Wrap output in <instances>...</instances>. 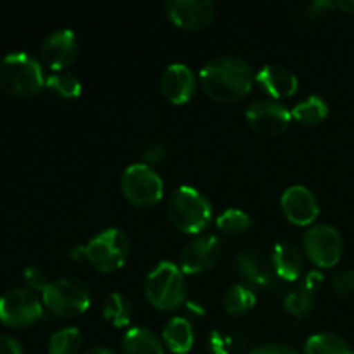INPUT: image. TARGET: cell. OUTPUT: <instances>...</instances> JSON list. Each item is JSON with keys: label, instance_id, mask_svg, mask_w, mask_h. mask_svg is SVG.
I'll list each match as a JSON object with an SVG mask.
<instances>
[{"label": "cell", "instance_id": "cell-35", "mask_svg": "<svg viewBox=\"0 0 354 354\" xmlns=\"http://www.w3.org/2000/svg\"><path fill=\"white\" fill-rule=\"evenodd\" d=\"M0 354H23V348L16 339L0 334Z\"/></svg>", "mask_w": 354, "mask_h": 354}, {"label": "cell", "instance_id": "cell-11", "mask_svg": "<svg viewBox=\"0 0 354 354\" xmlns=\"http://www.w3.org/2000/svg\"><path fill=\"white\" fill-rule=\"evenodd\" d=\"M165 10L176 26L190 31L204 30L216 17V6L211 0H168Z\"/></svg>", "mask_w": 354, "mask_h": 354}, {"label": "cell", "instance_id": "cell-12", "mask_svg": "<svg viewBox=\"0 0 354 354\" xmlns=\"http://www.w3.org/2000/svg\"><path fill=\"white\" fill-rule=\"evenodd\" d=\"M221 254V242L216 235H197L180 254V270L189 275L213 268Z\"/></svg>", "mask_w": 354, "mask_h": 354}, {"label": "cell", "instance_id": "cell-31", "mask_svg": "<svg viewBox=\"0 0 354 354\" xmlns=\"http://www.w3.org/2000/svg\"><path fill=\"white\" fill-rule=\"evenodd\" d=\"M23 279H24V282H26L28 289L35 290V292H37V290L44 292L45 287H47L48 283H50L47 280V277H45V273L41 272V270L38 268V266H33V265L26 266V268H24Z\"/></svg>", "mask_w": 354, "mask_h": 354}, {"label": "cell", "instance_id": "cell-22", "mask_svg": "<svg viewBox=\"0 0 354 354\" xmlns=\"http://www.w3.org/2000/svg\"><path fill=\"white\" fill-rule=\"evenodd\" d=\"M258 296L245 283H234L223 294V310L228 315H244L254 308Z\"/></svg>", "mask_w": 354, "mask_h": 354}, {"label": "cell", "instance_id": "cell-33", "mask_svg": "<svg viewBox=\"0 0 354 354\" xmlns=\"http://www.w3.org/2000/svg\"><path fill=\"white\" fill-rule=\"evenodd\" d=\"M249 354H299L296 349L286 344H261L252 349Z\"/></svg>", "mask_w": 354, "mask_h": 354}, {"label": "cell", "instance_id": "cell-3", "mask_svg": "<svg viewBox=\"0 0 354 354\" xmlns=\"http://www.w3.org/2000/svg\"><path fill=\"white\" fill-rule=\"evenodd\" d=\"M168 216L178 230L199 234L213 218L209 199L190 185H180L168 197Z\"/></svg>", "mask_w": 354, "mask_h": 354}, {"label": "cell", "instance_id": "cell-15", "mask_svg": "<svg viewBox=\"0 0 354 354\" xmlns=\"http://www.w3.org/2000/svg\"><path fill=\"white\" fill-rule=\"evenodd\" d=\"M283 214L294 225H311L320 214L317 196L304 185H290L280 199Z\"/></svg>", "mask_w": 354, "mask_h": 354}, {"label": "cell", "instance_id": "cell-36", "mask_svg": "<svg viewBox=\"0 0 354 354\" xmlns=\"http://www.w3.org/2000/svg\"><path fill=\"white\" fill-rule=\"evenodd\" d=\"M335 6H337V9L344 10V12L354 14V0H339V2H335Z\"/></svg>", "mask_w": 354, "mask_h": 354}, {"label": "cell", "instance_id": "cell-7", "mask_svg": "<svg viewBox=\"0 0 354 354\" xmlns=\"http://www.w3.org/2000/svg\"><path fill=\"white\" fill-rule=\"evenodd\" d=\"M121 190L135 206L151 207L162 199L165 182L151 165L135 162L128 166L121 175Z\"/></svg>", "mask_w": 354, "mask_h": 354}, {"label": "cell", "instance_id": "cell-29", "mask_svg": "<svg viewBox=\"0 0 354 354\" xmlns=\"http://www.w3.org/2000/svg\"><path fill=\"white\" fill-rule=\"evenodd\" d=\"M207 348L211 354H237L241 351L242 342L237 334H228L225 330H213L207 337Z\"/></svg>", "mask_w": 354, "mask_h": 354}, {"label": "cell", "instance_id": "cell-28", "mask_svg": "<svg viewBox=\"0 0 354 354\" xmlns=\"http://www.w3.org/2000/svg\"><path fill=\"white\" fill-rule=\"evenodd\" d=\"M251 216L245 211L237 209V207H230L225 209L220 216L216 218V227L220 228L223 234H242L251 227Z\"/></svg>", "mask_w": 354, "mask_h": 354}, {"label": "cell", "instance_id": "cell-25", "mask_svg": "<svg viewBox=\"0 0 354 354\" xmlns=\"http://www.w3.org/2000/svg\"><path fill=\"white\" fill-rule=\"evenodd\" d=\"M292 118L303 124H318L328 114V104L320 95H308L292 107Z\"/></svg>", "mask_w": 354, "mask_h": 354}, {"label": "cell", "instance_id": "cell-21", "mask_svg": "<svg viewBox=\"0 0 354 354\" xmlns=\"http://www.w3.org/2000/svg\"><path fill=\"white\" fill-rule=\"evenodd\" d=\"M123 354H165L162 342L151 328L133 327L123 335Z\"/></svg>", "mask_w": 354, "mask_h": 354}, {"label": "cell", "instance_id": "cell-27", "mask_svg": "<svg viewBox=\"0 0 354 354\" xmlns=\"http://www.w3.org/2000/svg\"><path fill=\"white\" fill-rule=\"evenodd\" d=\"M45 86L61 99H76L83 92L82 82L68 71H55L54 75L45 80Z\"/></svg>", "mask_w": 354, "mask_h": 354}, {"label": "cell", "instance_id": "cell-20", "mask_svg": "<svg viewBox=\"0 0 354 354\" xmlns=\"http://www.w3.org/2000/svg\"><path fill=\"white\" fill-rule=\"evenodd\" d=\"M162 339L169 351L187 354L194 348V328L187 318L171 317L162 327Z\"/></svg>", "mask_w": 354, "mask_h": 354}, {"label": "cell", "instance_id": "cell-10", "mask_svg": "<svg viewBox=\"0 0 354 354\" xmlns=\"http://www.w3.org/2000/svg\"><path fill=\"white\" fill-rule=\"evenodd\" d=\"M245 120L249 127L261 135L275 137L282 135L292 121V113L280 100L261 97L252 100L245 109Z\"/></svg>", "mask_w": 354, "mask_h": 354}, {"label": "cell", "instance_id": "cell-34", "mask_svg": "<svg viewBox=\"0 0 354 354\" xmlns=\"http://www.w3.org/2000/svg\"><path fill=\"white\" fill-rule=\"evenodd\" d=\"M166 156V145L162 142H154V144L149 145L144 152H142V158L149 162H156L161 161L162 158ZM147 162V165H149Z\"/></svg>", "mask_w": 354, "mask_h": 354}, {"label": "cell", "instance_id": "cell-6", "mask_svg": "<svg viewBox=\"0 0 354 354\" xmlns=\"http://www.w3.org/2000/svg\"><path fill=\"white\" fill-rule=\"evenodd\" d=\"M128 235L120 228H106L82 248L83 256L99 272L111 273L124 266L130 256Z\"/></svg>", "mask_w": 354, "mask_h": 354}, {"label": "cell", "instance_id": "cell-2", "mask_svg": "<svg viewBox=\"0 0 354 354\" xmlns=\"http://www.w3.org/2000/svg\"><path fill=\"white\" fill-rule=\"evenodd\" d=\"M40 61L28 52H10L0 57V90L10 97H30L45 86Z\"/></svg>", "mask_w": 354, "mask_h": 354}, {"label": "cell", "instance_id": "cell-14", "mask_svg": "<svg viewBox=\"0 0 354 354\" xmlns=\"http://www.w3.org/2000/svg\"><path fill=\"white\" fill-rule=\"evenodd\" d=\"M235 272L249 286L259 289H273L277 287V273L272 261L254 249H244L235 258Z\"/></svg>", "mask_w": 354, "mask_h": 354}, {"label": "cell", "instance_id": "cell-30", "mask_svg": "<svg viewBox=\"0 0 354 354\" xmlns=\"http://www.w3.org/2000/svg\"><path fill=\"white\" fill-rule=\"evenodd\" d=\"M332 287L339 296H349L354 292V270H341L332 279Z\"/></svg>", "mask_w": 354, "mask_h": 354}, {"label": "cell", "instance_id": "cell-17", "mask_svg": "<svg viewBox=\"0 0 354 354\" xmlns=\"http://www.w3.org/2000/svg\"><path fill=\"white\" fill-rule=\"evenodd\" d=\"M256 82L275 100L294 95L299 86L297 76L287 66L279 64V62H270L263 66L256 75Z\"/></svg>", "mask_w": 354, "mask_h": 354}, {"label": "cell", "instance_id": "cell-19", "mask_svg": "<svg viewBox=\"0 0 354 354\" xmlns=\"http://www.w3.org/2000/svg\"><path fill=\"white\" fill-rule=\"evenodd\" d=\"M272 265L279 279L294 282V280L303 275L304 259L296 245L290 244V242L280 241L273 245Z\"/></svg>", "mask_w": 354, "mask_h": 354}, {"label": "cell", "instance_id": "cell-24", "mask_svg": "<svg viewBox=\"0 0 354 354\" xmlns=\"http://www.w3.org/2000/svg\"><path fill=\"white\" fill-rule=\"evenodd\" d=\"M102 315L114 327H124L131 320L133 304H131V301L124 294L111 292L109 296H106L102 303Z\"/></svg>", "mask_w": 354, "mask_h": 354}, {"label": "cell", "instance_id": "cell-37", "mask_svg": "<svg viewBox=\"0 0 354 354\" xmlns=\"http://www.w3.org/2000/svg\"><path fill=\"white\" fill-rule=\"evenodd\" d=\"M85 354H118V353L113 351V349H109V348H102V346H99V348L88 349Z\"/></svg>", "mask_w": 354, "mask_h": 354}, {"label": "cell", "instance_id": "cell-4", "mask_svg": "<svg viewBox=\"0 0 354 354\" xmlns=\"http://www.w3.org/2000/svg\"><path fill=\"white\" fill-rule=\"evenodd\" d=\"M145 294L152 306L171 311L187 299V282L180 266L171 261H159L145 279Z\"/></svg>", "mask_w": 354, "mask_h": 354}, {"label": "cell", "instance_id": "cell-23", "mask_svg": "<svg viewBox=\"0 0 354 354\" xmlns=\"http://www.w3.org/2000/svg\"><path fill=\"white\" fill-rule=\"evenodd\" d=\"M304 354H354V349L341 335L322 332L308 339L304 344Z\"/></svg>", "mask_w": 354, "mask_h": 354}, {"label": "cell", "instance_id": "cell-8", "mask_svg": "<svg viewBox=\"0 0 354 354\" xmlns=\"http://www.w3.org/2000/svg\"><path fill=\"white\" fill-rule=\"evenodd\" d=\"M44 317V301L28 287H12L0 296V322L9 327H30Z\"/></svg>", "mask_w": 354, "mask_h": 354}, {"label": "cell", "instance_id": "cell-9", "mask_svg": "<svg viewBox=\"0 0 354 354\" xmlns=\"http://www.w3.org/2000/svg\"><path fill=\"white\" fill-rule=\"evenodd\" d=\"M303 248L308 258L322 268L337 265L344 252L341 232L328 223H317L308 228L303 237Z\"/></svg>", "mask_w": 354, "mask_h": 354}, {"label": "cell", "instance_id": "cell-16", "mask_svg": "<svg viewBox=\"0 0 354 354\" xmlns=\"http://www.w3.org/2000/svg\"><path fill=\"white\" fill-rule=\"evenodd\" d=\"M159 86H161L162 95L169 102L183 104L190 100V97L196 92V76L187 64L173 62L162 71Z\"/></svg>", "mask_w": 354, "mask_h": 354}, {"label": "cell", "instance_id": "cell-13", "mask_svg": "<svg viewBox=\"0 0 354 354\" xmlns=\"http://www.w3.org/2000/svg\"><path fill=\"white\" fill-rule=\"evenodd\" d=\"M78 54V38L69 28H59L44 38L40 47L41 61L50 69L61 71L73 64Z\"/></svg>", "mask_w": 354, "mask_h": 354}, {"label": "cell", "instance_id": "cell-26", "mask_svg": "<svg viewBox=\"0 0 354 354\" xmlns=\"http://www.w3.org/2000/svg\"><path fill=\"white\" fill-rule=\"evenodd\" d=\"M82 346V332L76 327H66L50 335V339H48V354H78Z\"/></svg>", "mask_w": 354, "mask_h": 354}, {"label": "cell", "instance_id": "cell-18", "mask_svg": "<svg viewBox=\"0 0 354 354\" xmlns=\"http://www.w3.org/2000/svg\"><path fill=\"white\" fill-rule=\"evenodd\" d=\"M322 283H324V275L320 272H317V270L308 272L303 282L286 296V301H283L286 310L294 317H304V315L310 313L315 304V294Z\"/></svg>", "mask_w": 354, "mask_h": 354}, {"label": "cell", "instance_id": "cell-5", "mask_svg": "<svg viewBox=\"0 0 354 354\" xmlns=\"http://www.w3.org/2000/svg\"><path fill=\"white\" fill-rule=\"evenodd\" d=\"M44 306L57 317L73 318L85 313L92 303L90 287L75 277H62L54 280L41 292Z\"/></svg>", "mask_w": 354, "mask_h": 354}, {"label": "cell", "instance_id": "cell-32", "mask_svg": "<svg viewBox=\"0 0 354 354\" xmlns=\"http://www.w3.org/2000/svg\"><path fill=\"white\" fill-rule=\"evenodd\" d=\"M335 9H337L335 2H330V0H317V2H311L308 6L306 17L311 21H318L327 16V14L334 12Z\"/></svg>", "mask_w": 354, "mask_h": 354}, {"label": "cell", "instance_id": "cell-1", "mask_svg": "<svg viewBox=\"0 0 354 354\" xmlns=\"http://www.w3.org/2000/svg\"><path fill=\"white\" fill-rule=\"evenodd\" d=\"M204 92L220 102H237L251 92L254 71L251 62L237 55H218L199 73Z\"/></svg>", "mask_w": 354, "mask_h": 354}]
</instances>
